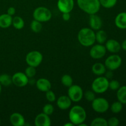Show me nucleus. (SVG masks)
Segmentation results:
<instances>
[{"mask_svg":"<svg viewBox=\"0 0 126 126\" xmlns=\"http://www.w3.org/2000/svg\"><path fill=\"white\" fill-rule=\"evenodd\" d=\"M78 39L83 46H92L95 43V33L91 28H82L78 34Z\"/></svg>","mask_w":126,"mask_h":126,"instance_id":"1","label":"nucleus"},{"mask_svg":"<svg viewBox=\"0 0 126 126\" xmlns=\"http://www.w3.org/2000/svg\"><path fill=\"white\" fill-rule=\"evenodd\" d=\"M87 114L84 108L80 105L73 107L69 112V119L75 126H79L86 121Z\"/></svg>","mask_w":126,"mask_h":126,"instance_id":"2","label":"nucleus"},{"mask_svg":"<svg viewBox=\"0 0 126 126\" xmlns=\"http://www.w3.org/2000/svg\"><path fill=\"white\" fill-rule=\"evenodd\" d=\"M77 4L80 9L89 15L97 14L101 7L99 0H77Z\"/></svg>","mask_w":126,"mask_h":126,"instance_id":"3","label":"nucleus"},{"mask_svg":"<svg viewBox=\"0 0 126 126\" xmlns=\"http://www.w3.org/2000/svg\"><path fill=\"white\" fill-rule=\"evenodd\" d=\"M109 89V81L105 76L97 77L92 83V89L95 93L103 94Z\"/></svg>","mask_w":126,"mask_h":126,"instance_id":"4","label":"nucleus"},{"mask_svg":"<svg viewBox=\"0 0 126 126\" xmlns=\"http://www.w3.org/2000/svg\"><path fill=\"white\" fill-rule=\"evenodd\" d=\"M34 20L40 22H46L49 21L52 18V12L46 7L40 6L34 9L33 14Z\"/></svg>","mask_w":126,"mask_h":126,"instance_id":"5","label":"nucleus"},{"mask_svg":"<svg viewBox=\"0 0 126 126\" xmlns=\"http://www.w3.org/2000/svg\"><path fill=\"white\" fill-rule=\"evenodd\" d=\"M43 60V54L38 50H33L27 54L25 57L26 63L28 66L38 67Z\"/></svg>","mask_w":126,"mask_h":126,"instance_id":"6","label":"nucleus"},{"mask_svg":"<svg viewBox=\"0 0 126 126\" xmlns=\"http://www.w3.org/2000/svg\"><path fill=\"white\" fill-rule=\"evenodd\" d=\"M92 108L98 113H106L110 108L109 102L105 98H95L92 102Z\"/></svg>","mask_w":126,"mask_h":126,"instance_id":"7","label":"nucleus"},{"mask_svg":"<svg viewBox=\"0 0 126 126\" xmlns=\"http://www.w3.org/2000/svg\"><path fill=\"white\" fill-rule=\"evenodd\" d=\"M68 96L73 102H79L84 97V92L81 86L78 85H71L68 87Z\"/></svg>","mask_w":126,"mask_h":126,"instance_id":"8","label":"nucleus"},{"mask_svg":"<svg viewBox=\"0 0 126 126\" xmlns=\"http://www.w3.org/2000/svg\"><path fill=\"white\" fill-rule=\"evenodd\" d=\"M122 65V59L119 55L113 54L110 55L105 61V65L109 70L114 71L119 68Z\"/></svg>","mask_w":126,"mask_h":126,"instance_id":"9","label":"nucleus"},{"mask_svg":"<svg viewBox=\"0 0 126 126\" xmlns=\"http://www.w3.org/2000/svg\"><path fill=\"white\" fill-rule=\"evenodd\" d=\"M12 83L18 87H23L28 84L29 78L25 74V73L17 72L12 76Z\"/></svg>","mask_w":126,"mask_h":126,"instance_id":"10","label":"nucleus"},{"mask_svg":"<svg viewBox=\"0 0 126 126\" xmlns=\"http://www.w3.org/2000/svg\"><path fill=\"white\" fill-rule=\"evenodd\" d=\"M107 53V49L105 46L101 44H97L93 46L90 49V56L94 59H102Z\"/></svg>","mask_w":126,"mask_h":126,"instance_id":"11","label":"nucleus"},{"mask_svg":"<svg viewBox=\"0 0 126 126\" xmlns=\"http://www.w3.org/2000/svg\"><path fill=\"white\" fill-rule=\"evenodd\" d=\"M74 6V0H58L57 1V7L62 13H70L73 9Z\"/></svg>","mask_w":126,"mask_h":126,"instance_id":"12","label":"nucleus"},{"mask_svg":"<svg viewBox=\"0 0 126 126\" xmlns=\"http://www.w3.org/2000/svg\"><path fill=\"white\" fill-rule=\"evenodd\" d=\"M105 47L107 50L112 54H116L121 49V44L117 40L110 39L105 42Z\"/></svg>","mask_w":126,"mask_h":126,"instance_id":"13","label":"nucleus"},{"mask_svg":"<svg viewBox=\"0 0 126 126\" xmlns=\"http://www.w3.org/2000/svg\"><path fill=\"white\" fill-rule=\"evenodd\" d=\"M34 124L36 126H50L51 125V120L49 115L41 113L36 116Z\"/></svg>","mask_w":126,"mask_h":126,"instance_id":"14","label":"nucleus"},{"mask_svg":"<svg viewBox=\"0 0 126 126\" xmlns=\"http://www.w3.org/2000/svg\"><path fill=\"white\" fill-rule=\"evenodd\" d=\"M89 25L91 29H92L93 30H100L103 25V22H102V18H100V16L97 15V14L90 15Z\"/></svg>","mask_w":126,"mask_h":126,"instance_id":"15","label":"nucleus"},{"mask_svg":"<svg viewBox=\"0 0 126 126\" xmlns=\"http://www.w3.org/2000/svg\"><path fill=\"white\" fill-rule=\"evenodd\" d=\"M72 101L68 95H62L57 100V105L62 110H66L70 108Z\"/></svg>","mask_w":126,"mask_h":126,"instance_id":"16","label":"nucleus"},{"mask_svg":"<svg viewBox=\"0 0 126 126\" xmlns=\"http://www.w3.org/2000/svg\"><path fill=\"white\" fill-rule=\"evenodd\" d=\"M10 122L14 126H23L25 124V120L22 114L19 113H14L10 116Z\"/></svg>","mask_w":126,"mask_h":126,"instance_id":"17","label":"nucleus"},{"mask_svg":"<svg viewBox=\"0 0 126 126\" xmlns=\"http://www.w3.org/2000/svg\"><path fill=\"white\" fill-rule=\"evenodd\" d=\"M36 86L39 91L41 92H47L51 88L50 81L46 78H39L36 81Z\"/></svg>","mask_w":126,"mask_h":126,"instance_id":"18","label":"nucleus"},{"mask_svg":"<svg viewBox=\"0 0 126 126\" xmlns=\"http://www.w3.org/2000/svg\"><path fill=\"white\" fill-rule=\"evenodd\" d=\"M115 25L121 30L126 29V12H122L118 14L114 19Z\"/></svg>","mask_w":126,"mask_h":126,"instance_id":"19","label":"nucleus"},{"mask_svg":"<svg viewBox=\"0 0 126 126\" xmlns=\"http://www.w3.org/2000/svg\"><path fill=\"white\" fill-rule=\"evenodd\" d=\"M12 17L8 14H3L0 16V27L7 28L12 25Z\"/></svg>","mask_w":126,"mask_h":126,"instance_id":"20","label":"nucleus"},{"mask_svg":"<svg viewBox=\"0 0 126 126\" xmlns=\"http://www.w3.org/2000/svg\"><path fill=\"white\" fill-rule=\"evenodd\" d=\"M92 71L94 75L97 76H102L104 75L107 71V68H106L105 64L102 63H95L92 66Z\"/></svg>","mask_w":126,"mask_h":126,"instance_id":"21","label":"nucleus"},{"mask_svg":"<svg viewBox=\"0 0 126 126\" xmlns=\"http://www.w3.org/2000/svg\"><path fill=\"white\" fill-rule=\"evenodd\" d=\"M108 35L105 31L103 30H98L97 33H95V41L98 44H103L105 43L107 41Z\"/></svg>","mask_w":126,"mask_h":126,"instance_id":"22","label":"nucleus"},{"mask_svg":"<svg viewBox=\"0 0 126 126\" xmlns=\"http://www.w3.org/2000/svg\"><path fill=\"white\" fill-rule=\"evenodd\" d=\"M116 96L119 102L123 104H126V86H121L117 90Z\"/></svg>","mask_w":126,"mask_h":126,"instance_id":"23","label":"nucleus"},{"mask_svg":"<svg viewBox=\"0 0 126 126\" xmlns=\"http://www.w3.org/2000/svg\"><path fill=\"white\" fill-rule=\"evenodd\" d=\"M12 25L16 29L21 30L24 27L25 22L21 17L16 16L12 18Z\"/></svg>","mask_w":126,"mask_h":126,"instance_id":"24","label":"nucleus"},{"mask_svg":"<svg viewBox=\"0 0 126 126\" xmlns=\"http://www.w3.org/2000/svg\"><path fill=\"white\" fill-rule=\"evenodd\" d=\"M12 83V76L7 74H2L0 75V84L1 86H9Z\"/></svg>","mask_w":126,"mask_h":126,"instance_id":"25","label":"nucleus"},{"mask_svg":"<svg viewBox=\"0 0 126 126\" xmlns=\"http://www.w3.org/2000/svg\"><path fill=\"white\" fill-rule=\"evenodd\" d=\"M30 28L31 30L34 33H39V32H40L41 31L42 28H43V25H42L41 22L34 19L31 22Z\"/></svg>","mask_w":126,"mask_h":126,"instance_id":"26","label":"nucleus"},{"mask_svg":"<svg viewBox=\"0 0 126 126\" xmlns=\"http://www.w3.org/2000/svg\"><path fill=\"white\" fill-rule=\"evenodd\" d=\"M123 103H121L119 101L113 102L111 105L110 106V109L112 113H114V114H118V113H120L123 108Z\"/></svg>","mask_w":126,"mask_h":126,"instance_id":"27","label":"nucleus"},{"mask_svg":"<svg viewBox=\"0 0 126 126\" xmlns=\"http://www.w3.org/2000/svg\"><path fill=\"white\" fill-rule=\"evenodd\" d=\"M91 126H108L107 121L105 118H96L92 121L91 123Z\"/></svg>","mask_w":126,"mask_h":126,"instance_id":"28","label":"nucleus"},{"mask_svg":"<svg viewBox=\"0 0 126 126\" xmlns=\"http://www.w3.org/2000/svg\"><path fill=\"white\" fill-rule=\"evenodd\" d=\"M61 82L64 86L69 87L73 85V79L72 77L69 75H64L61 78Z\"/></svg>","mask_w":126,"mask_h":126,"instance_id":"29","label":"nucleus"},{"mask_svg":"<svg viewBox=\"0 0 126 126\" xmlns=\"http://www.w3.org/2000/svg\"><path fill=\"white\" fill-rule=\"evenodd\" d=\"M101 6L107 9L114 7L117 3L118 0H99Z\"/></svg>","mask_w":126,"mask_h":126,"instance_id":"30","label":"nucleus"},{"mask_svg":"<svg viewBox=\"0 0 126 126\" xmlns=\"http://www.w3.org/2000/svg\"><path fill=\"white\" fill-rule=\"evenodd\" d=\"M36 73V68L32 66H28V67L25 69V74L27 75V76L29 79L33 78L35 76Z\"/></svg>","mask_w":126,"mask_h":126,"instance_id":"31","label":"nucleus"},{"mask_svg":"<svg viewBox=\"0 0 126 126\" xmlns=\"http://www.w3.org/2000/svg\"><path fill=\"white\" fill-rule=\"evenodd\" d=\"M54 108L53 105L50 103H47L43 107V113H45L47 115H51L54 113Z\"/></svg>","mask_w":126,"mask_h":126,"instance_id":"32","label":"nucleus"},{"mask_svg":"<svg viewBox=\"0 0 126 126\" xmlns=\"http://www.w3.org/2000/svg\"><path fill=\"white\" fill-rule=\"evenodd\" d=\"M84 97L86 100L92 102L95 98V94L93 91H87L84 93Z\"/></svg>","mask_w":126,"mask_h":126,"instance_id":"33","label":"nucleus"},{"mask_svg":"<svg viewBox=\"0 0 126 126\" xmlns=\"http://www.w3.org/2000/svg\"><path fill=\"white\" fill-rule=\"evenodd\" d=\"M46 98L49 102H54L56 100V95L55 93L50 89L46 92Z\"/></svg>","mask_w":126,"mask_h":126,"instance_id":"34","label":"nucleus"},{"mask_svg":"<svg viewBox=\"0 0 126 126\" xmlns=\"http://www.w3.org/2000/svg\"><path fill=\"white\" fill-rule=\"evenodd\" d=\"M120 87V83L118 80L113 79L109 81V89L112 91H117Z\"/></svg>","mask_w":126,"mask_h":126,"instance_id":"35","label":"nucleus"},{"mask_svg":"<svg viewBox=\"0 0 126 126\" xmlns=\"http://www.w3.org/2000/svg\"><path fill=\"white\" fill-rule=\"evenodd\" d=\"M108 126H118L119 124V120L116 117H111L108 121Z\"/></svg>","mask_w":126,"mask_h":126,"instance_id":"36","label":"nucleus"},{"mask_svg":"<svg viewBox=\"0 0 126 126\" xmlns=\"http://www.w3.org/2000/svg\"><path fill=\"white\" fill-rule=\"evenodd\" d=\"M7 14H8L10 16H12L16 14V9L14 7H10L7 9Z\"/></svg>","mask_w":126,"mask_h":126,"instance_id":"37","label":"nucleus"},{"mask_svg":"<svg viewBox=\"0 0 126 126\" xmlns=\"http://www.w3.org/2000/svg\"><path fill=\"white\" fill-rule=\"evenodd\" d=\"M71 18V16L69 12H65V13H62V18L65 21H68Z\"/></svg>","mask_w":126,"mask_h":126,"instance_id":"38","label":"nucleus"},{"mask_svg":"<svg viewBox=\"0 0 126 126\" xmlns=\"http://www.w3.org/2000/svg\"><path fill=\"white\" fill-rule=\"evenodd\" d=\"M105 77L107 78V79H110L111 78H113V71L111 70H109L108 71H106L105 72Z\"/></svg>","mask_w":126,"mask_h":126,"instance_id":"39","label":"nucleus"},{"mask_svg":"<svg viewBox=\"0 0 126 126\" xmlns=\"http://www.w3.org/2000/svg\"><path fill=\"white\" fill-rule=\"evenodd\" d=\"M121 48L126 51V39H125V40L123 42V43H122Z\"/></svg>","mask_w":126,"mask_h":126,"instance_id":"40","label":"nucleus"},{"mask_svg":"<svg viewBox=\"0 0 126 126\" xmlns=\"http://www.w3.org/2000/svg\"><path fill=\"white\" fill-rule=\"evenodd\" d=\"M64 126H74L75 125H74V124H73L72 123H71V122L70 121V123H66V124H64Z\"/></svg>","mask_w":126,"mask_h":126,"instance_id":"41","label":"nucleus"},{"mask_svg":"<svg viewBox=\"0 0 126 126\" xmlns=\"http://www.w3.org/2000/svg\"><path fill=\"white\" fill-rule=\"evenodd\" d=\"M1 90H2V87H1V84H0V94L1 93Z\"/></svg>","mask_w":126,"mask_h":126,"instance_id":"42","label":"nucleus"},{"mask_svg":"<svg viewBox=\"0 0 126 126\" xmlns=\"http://www.w3.org/2000/svg\"><path fill=\"white\" fill-rule=\"evenodd\" d=\"M0 124H1V119H0Z\"/></svg>","mask_w":126,"mask_h":126,"instance_id":"43","label":"nucleus"}]
</instances>
